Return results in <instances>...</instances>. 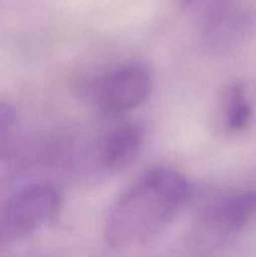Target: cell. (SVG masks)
<instances>
[{"label":"cell","instance_id":"obj_6","mask_svg":"<svg viewBox=\"0 0 256 257\" xmlns=\"http://www.w3.org/2000/svg\"><path fill=\"white\" fill-rule=\"evenodd\" d=\"M253 110L245 85L233 83L223 97V120L230 132L240 133L250 127Z\"/></svg>","mask_w":256,"mask_h":257},{"label":"cell","instance_id":"obj_3","mask_svg":"<svg viewBox=\"0 0 256 257\" xmlns=\"http://www.w3.org/2000/svg\"><path fill=\"white\" fill-rule=\"evenodd\" d=\"M152 82L150 72L140 64L120 67L93 85V97L103 110L112 114L128 112L147 100Z\"/></svg>","mask_w":256,"mask_h":257},{"label":"cell","instance_id":"obj_2","mask_svg":"<svg viewBox=\"0 0 256 257\" xmlns=\"http://www.w3.org/2000/svg\"><path fill=\"white\" fill-rule=\"evenodd\" d=\"M62 198L53 186L37 183L18 191L4 206L0 230L4 238L24 237L55 220Z\"/></svg>","mask_w":256,"mask_h":257},{"label":"cell","instance_id":"obj_9","mask_svg":"<svg viewBox=\"0 0 256 257\" xmlns=\"http://www.w3.org/2000/svg\"><path fill=\"white\" fill-rule=\"evenodd\" d=\"M3 240H5V238H4V235H3L2 230H0V241H3Z\"/></svg>","mask_w":256,"mask_h":257},{"label":"cell","instance_id":"obj_4","mask_svg":"<svg viewBox=\"0 0 256 257\" xmlns=\"http://www.w3.org/2000/svg\"><path fill=\"white\" fill-rule=\"evenodd\" d=\"M256 222V191L217 198L202 211L200 227L211 240H225L243 232Z\"/></svg>","mask_w":256,"mask_h":257},{"label":"cell","instance_id":"obj_5","mask_svg":"<svg viewBox=\"0 0 256 257\" xmlns=\"http://www.w3.org/2000/svg\"><path fill=\"white\" fill-rule=\"evenodd\" d=\"M145 142V131L141 125L123 124L117 127L104 143L102 160L105 168L123 171L130 167L137 158Z\"/></svg>","mask_w":256,"mask_h":257},{"label":"cell","instance_id":"obj_7","mask_svg":"<svg viewBox=\"0 0 256 257\" xmlns=\"http://www.w3.org/2000/svg\"><path fill=\"white\" fill-rule=\"evenodd\" d=\"M18 114L15 108L0 100V161H9L17 150Z\"/></svg>","mask_w":256,"mask_h":257},{"label":"cell","instance_id":"obj_8","mask_svg":"<svg viewBox=\"0 0 256 257\" xmlns=\"http://www.w3.org/2000/svg\"><path fill=\"white\" fill-rule=\"evenodd\" d=\"M178 3L187 13L203 18L206 24L232 10L228 0H178Z\"/></svg>","mask_w":256,"mask_h":257},{"label":"cell","instance_id":"obj_1","mask_svg":"<svg viewBox=\"0 0 256 257\" xmlns=\"http://www.w3.org/2000/svg\"><path fill=\"white\" fill-rule=\"evenodd\" d=\"M192 188L181 173L156 168L141 176L110 206L103 237L113 248L142 245L157 236L185 207Z\"/></svg>","mask_w":256,"mask_h":257}]
</instances>
